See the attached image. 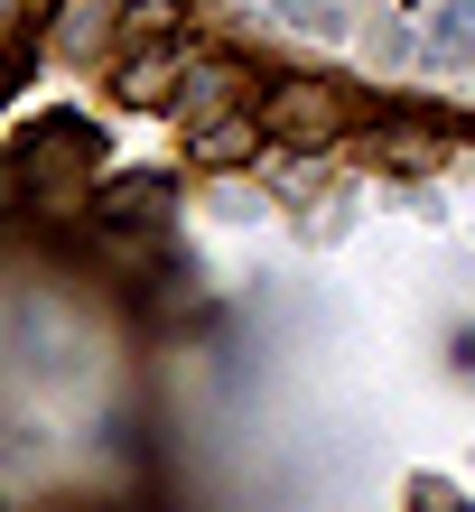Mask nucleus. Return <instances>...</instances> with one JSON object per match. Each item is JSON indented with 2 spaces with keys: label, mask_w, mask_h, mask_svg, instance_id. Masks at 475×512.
<instances>
[{
  "label": "nucleus",
  "mask_w": 475,
  "mask_h": 512,
  "mask_svg": "<svg viewBox=\"0 0 475 512\" xmlns=\"http://www.w3.org/2000/svg\"><path fill=\"white\" fill-rule=\"evenodd\" d=\"M261 131H271L280 149H336L354 131V94L326 84V75H289V84L261 94Z\"/></svg>",
  "instance_id": "1"
},
{
  "label": "nucleus",
  "mask_w": 475,
  "mask_h": 512,
  "mask_svg": "<svg viewBox=\"0 0 475 512\" xmlns=\"http://www.w3.org/2000/svg\"><path fill=\"white\" fill-rule=\"evenodd\" d=\"M94 159H103V131L94 122H38V131L19 140L10 168H19V187L38 196V205H75V177L94 168Z\"/></svg>",
  "instance_id": "2"
},
{
  "label": "nucleus",
  "mask_w": 475,
  "mask_h": 512,
  "mask_svg": "<svg viewBox=\"0 0 475 512\" xmlns=\"http://www.w3.org/2000/svg\"><path fill=\"white\" fill-rule=\"evenodd\" d=\"M187 75H196V56L177 47V38H159V47H122V66H112V94H122L131 112H159V103L187 94Z\"/></svg>",
  "instance_id": "3"
},
{
  "label": "nucleus",
  "mask_w": 475,
  "mask_h": 512,
  "mask_svg": "<svg viewBox=\"0 0 475 512\" xmlns=\"http://www.w3.org/2000/svg\"><path fill=\"white\" fill-rule=\"evenodd\" d=\"M243 66H196L187 75V94H177V112H187V131H205V122H233V112H243Z\"/></svg>",
  "instance_id": "4"
},
{
  "label": "nucleus",
  "mask_w": 475,
  "mask_h": 512,
  "mask_svg": "<svg viewBox=\"0 0 475 512\" xmlns=\"http://www.w3.org/2000/svg\"><path fill=\"white\" fill-rule=\"evenodd\" d=\"M373 159L401 168V177H420V168L448 159V131H429V122H373Z\"/></svg>",
  "instance_id": "5"
},
{
  "label": "nucleus",
  "mask_w": 475,
  "mask_h": 512,
  "mask_svg": "<svg viewBox=\"0 0 475 512\" xmlns=\"http://www.w3.org/2000/svg\"><path fill=\"white\" fill-rule=\"evenodd\" d=\"M373 56V66H420V47H429V19H401V10H382V19H364V38H354Z\"/></svg>",
  "instance_id": "6"
},
{
  "label": "nucleus",
  "mask_w": 475,
  "mask_h": 512,
  "mask_svg": "<svg viewBox=\"0 0 475 512\" xmlns=\"http://www.w3.org/2000/svg\"><path fill=\"white\" fill-rule=\"evenodd\" d=\"M429 66H475V0H438L429 10Z\"/></svg>",
  "instance_id": "7"
},
{
  "label": "nucleus",
  "mask_w": 475,
  "mask_h": 512,
  "mask_svg": "<svg viewBox=\"0 0 475 512\" xmlns=\"http://www.w3.org/2000/svg\"><path fill=\"white\" fill-rule=\"evenodd\" d=\"M261 140H271V131H261V112H252V122L233 112V122H205V131H196V159H205V168H243Z\"/></svg>",
  "instance_id": "8"
},
{
  "label": "nucleus",
  "mask_w": 475,
  "mask_h": 512,
  "mask_svg": "<svg viewBox=\"0 0 475 512\" xmlns=\"http://www.w3.org/2000/svg\"><path fill=\"white\" fill-rule=\"evenodd\" d=\"M168 196H177L168 177H112L103 215H112V224H159V215H168Z\"/></svg>",
  "instance_id": "9"
},
{
  "label": "nucleus",
  "mask_w": 475,
  "mask_h": 512,
  "mask_svg": "<svg viewBox=\"0 0 475 512\" xmlns=\"http://www.w3.org/2000/svg\"><path fill=\"white\" fill-rule=\"evenodd\" d=\"M177 0H122V47H159V38H177Z\"/></svg>",
  "instance_id": "10"
},
{
  "label": "nucleus",
  "mask_w": 475,
  "mask_h": 512,
  "mask_svg": "<svg viewBox=\"0 0 475 512\" xmlns=\"http://www.w3.org/2000/svg\"><path fill=\"white\" fill-rule=\"evenodd\" d=\"M280 19H289V28H308V38H336V19H345V10H336V0H280Z\"/></svg>",
  "instance_id": "11"
},
{
  "label": "nucleus",
  "mask_w": 475,
  "mask_h": 512,
  "mask_svg": "<svg viewBox=\"0 0 475 512\" xmlns=\"http://www.w3.org/2000/svg\"><path fill=\"white\" fill-rule=\"evenodd\" d=\"M420 512H466L457 494H438V485H420Z\"/></svg>",
  "instance_id": "12"
}]
</instances>
